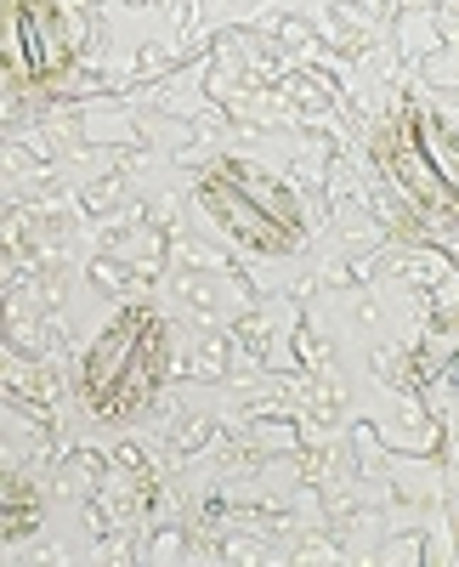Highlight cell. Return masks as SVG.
<instances>
[{
	"label": "cell",
	"mask_w": 459,
	"mask_h": 567,
	"mask_svg": "<svg viewBox=\"0 0 459 567\" xmlns=\"http://www.w3.org/2000/svg\"><path fill=\"white\" fill-rule=\"evenodd\" d=\"M165 363H170L165 318L148 307H125L80 358V398L97 420H131L154 403Z\"/></svg>",
	"instance_id": "cell-1"
},
{
	"label": "cell",
	"mask_w": 459,
	"mask_h": 567,
	"mask_svg": "<svg viewBox=\"0 0 459 567\" xmlns=\"http://www.w3.org/2000/svg\"><path fill=\"white\" fill-rule=\"evenodd\" d=\"M199 205L205 216L221 227V233H233L239 245L261 250V256H284L301 245V199L290 194L284 182H272L261 165L250 159H221L199 176Z\"/></svg>",
	"instance_id": "cell-2"
},
{
	"label": "cell",
	"mask_w": 459,
	"mask_h": 567,
	"mask_svg": "<svg viewBox=\"0 0 459 567\" xmlns=\"http://www.w3.org/2000/svg\"><path fill=\"white\" fill-rule=\"evenodd\" d=\"M380 171L431 227H448L459 216V159H453L448 120L437 109L408 103L380 131Z\"/></svg>",
	"instance_id": "cell-3"
},
{
	"label": "cell",
	"mask_w": 459,
	"mask_h": 567,
	"mask_svg": "<svg viewBox=\"0 0 459 567\" xmlns=\"http://www.w3.org/2000/svg\"><path fill=\"white\" fill-rule=\"evenodd\" d=\"M80 34L63 0H0V69L23 91H58L74 74Z\"/></svg>",
	"instance_id": "cell-4"
},
{
	"label": "cell",
	"mask_w": 459,
	"mask_h": 567,
	"mask_svg": "<svg viewBox=\"0 0 459 567\" xmlns=\"http://www.w3.org/2000/svg\"><path fill=\"white\" fill-rule=\"evenodd\" d=\"M40 523V494L12 477V471H0V545H12V539H29Z\"/></svg>",
	"instance_id": "cell-5"
}]
</instances>
